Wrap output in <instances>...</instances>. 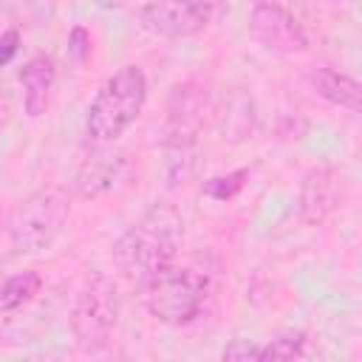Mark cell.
<instances>
[{
  "instance_id": "3",
  "label": "cell",
  "mask_w": 362,
  "mask_h": 362,
  "mask_svg": "<svg viewBox=\"0 0 362 362\" xmlns=\"http://www.w3.org/2000/svg\"><path fill=\"white\" fill-rule=\"evenodd\" d=\"M71 215V198L62 187H42L23 198L6 223L11 255H37L48 249Z\"/></svg>"
},
{
  "instance_id": "2",
  "label": "cell",
  "mask_w": 362,
  "mask_h": 362,
  "mask_svg": "<svg viewBox=\"0 0 362 362\" xmlns=\"http://www.w3.org/2000/svg\"><path fill=\"white\" fill-rule=\"evenodd\" d=\"M144 102H147L144 71L136 65L119 68L110 79H105V85L96 90L88 107V119H85L88 136L99 144L116 141L139 119Z\"/></svg>"
},
{
  "instance_id": "10",
  "label": "cell",
  "mask_w": 362,
  "mask_h": 362,
  "mask_svg": "<svg viewBox=\"0 0 362 362\" xmlns=\"http://www.w3.org/2000/svg\"><path fill=\"white\" fill-rule=\"evenodd\" d=\"M20 82H23V107L31 119H40L48 105H51V93L57 85V68L54 59L40 54L31 57L23 68H20Z\"/></svg>"
},
{
  "instance_id": "4",
  "label": "cell",
  "mask_w": 362,
  "mask_h": 362,
  "mask_svg": "<svg viewBox=\"0 0 362 362\" xmlns=\"http://www.w3.org/2000/svg\"><path fill=\"white\" fill-rule=\"evenodd\" d=\"M206 291V277H201L198 272L167 266L141 286V300L156 320L167 325H187L201 314Z\"/></svg>"
},
{
  "instance_id": "18",
  "label": "cell",
  "mask_w": 362,
  "mask_h": 362,
  "mask_svg": "<svg viewBox=\"0 0 362 362\" xmlns=\"http://www.w3.org/2000/svg\"><path fill=\"white\" fill-rule=\"evenodd\" d=\"M192 8H198L209 23L212 20H218L221 14H223V8H226V0H187Z\"/></svg>"
},
{
  "instance_id": "20",
  "label": "cell",
  "mask_w": 362,
  "mask_h": 362,
  "mask_svg": "<svg viewBox=\"0 0 362 362\" xmlns=\"http://www.w3.org/2000/svg\"><path fill=\"white\" fill-rule=\"evenodd\" d=\"M99 8H122V6H127L130 0H93Z\"/></svg>"
},
{
  "instance_id": "5",
  "label": "cell",
  "mask_w": 362,
  "mask_h": 362,
  "mask_svg": "<svg viewBox=\"0 0 362 362\" xmlns=\"http://www.w3.org/2000/svg\"><path fill=\"white\" fill-rule=\"evenodd\" d=\"M119 322V291L107 274H93L71 311V328L82 351H99L110 342Z\"/></svg>"
},
{
  "instance_id": "8",
  "label": "cell",
  "mask_w": 362,
  "mask_h": 362,
  "mask_svg": "<svg viewBox=\"0 0 362 362\" xmlns=\"http://www.w3.org/2000/svg\"><path fill=\"white\" fill-rule=\"evenodd\" d=\"M139 20L150 34L167 37V40L192 37L209 25V20L198 8H192L187 0H150L139 8Z\"/></svg>"
},
{
  "instance_id": "12",
  "label": "cell",
  "mask_w": 362,
  "mask_h": 362,
  "mask_svg": "<svg viewBox=\"0 0 362 362\" xmlns=\"http://www.w3.org/2000/svg\"><path fill=\"white\" fill-rule=\"evenodd\" d=\"M40 288H42V277L37 272H31V269L6 277L3 286H0V311L8 314V311L23 308L25 303H31L40 294Z\"/></svg>"
},
{
  "instance_id": "15",
  "label": "cell",
  "mask_w": 362,
  "mask_h": 362,
  "mask_svg": "<svg viewBox=\"0 0 362 362\" xmlns=\"http://www.w3.org/2000/svg\"><path fill=\"white\" fill-rule=\"evenodd\" d=\"M90 34H88V28H82V25H74L71 28V34H68V59L74 62V65H85L88 59H90Z\"/></svg>"
},
{
  "instance_id": "1",
  "label": "cell",
  "mask_w": 362,
  "mask_h": 362,
  "mask_svg": "<svg viewBox=\"0 0 362 362\" xmlns=\"http://www.w3.org/2000/svg\"><path fill=\"white\" fill-rule=\"evenodd\" d=\"M184 240V221L170 204H153L113 246L119 272L139 288L173 266Z\"/></svg>"
},
{
  "instance_id": "19",
  "label": "cell",
  "mask_w": 362,
  "mask_h": 362,
  "mask_svg": "<svg viewBox=\"0 0 362 362\" xmlns=\"http://www.w3.org/2000/svg\"><path fill=\"white\" fill-rule=\"evenodd\" d=\"M11 107H14L11 90H8V85L0 79V133H3V127L8 124V119H11Z\"/></svg>"
},
{
  "instance_id": "9",
  "label": "cell",
  "mask_w": 362,
  "mask_h": 362,
  "mask_svg": "<svg viewBox=\"0 0 362 362\" xmlns=\"http://www.w3.org/2000/svg\"><path fill=\"white\" fill-rule=\"evenodd\" d=\"M339 204V175L331 167H317L300 189V212L305 223H322Z\"/></svg>"
},
{
  "instance_id": "17",
  "label": "cell",
  "mask_w": 362,
  "mask_h": 362,
  "mask_svg": "<svg viewBox=\"0 0 362 362\" xmlns=\"http://www.w3.org/2000/svg\"><path fill=\"white\" fill-rule=\"evenodd\" d=\"M17 51H20V31H17V28L3 31V34H0V68L8 65Z\"/></svg>"
},
{
  "instance_id": "16",
  "label": "cell",
  "mask_w": 362,
  "mask_h": 362,
  "mask_svg": "<svg viewBox=\"0 0 362 362\" xmlns=\"http://www.w3.org/2000/svg\"><path fill=\"white\" fill-rule=\"evenodd\" d=\"M221 359H229V362H238V359H260V348L249 339H232L223 351H221Z\"/></svg>"
},
{
  "instance_id": "11",
  "label": "cell",
  "mask_w": 362,
  "mask_h": 362,
  "mask_svg": "<svg viewBox=\"0 0 362 362\" xmlns=\"http://www.w3.org/2000/svg\"><path fill=\"white\" fill-rule=\"evenodd\" d=\"M308 79H311V88H314L322 99H328L331 105L345 107V110H351V113H356V110L362 107V88H359V82H356L354 76L339 74V71H334V68H317Z\"/></svg>"
},
{
  "instance_id": "14",
  "label": "cell",
  "mask_w": 362,
  "mask_h": 362,
  "mask_svg": "<svg viewBox=\"0 0 362 362\" xmlns=\"http://www.w3.org/2000/svg\"><path fill=\"white\" fill-rule=\"evenodd\" d=\"M303 334H286L272 339L266 348H260V359H294L303 356Z\"/></svg>"
},
{
  "instance_id": "6",
  "label": "cell",
  "mask_w": 362,
  "mask_h": 362,
  "mask_svg": "<svg viewBox=\"0 0 362 362\" xmlns=\"http://www.w3.org/2000/svg\"><path fill=\"white\" fill-rule=\"evenodd\" d=\"M249 31L266 51L274 54H300L308 48V37L303 25L280 3H269V0L257 3L249 17Z\"/></svg>"
},
{
  "instance_id": "13",
  "label": "cell",
  "mask_w": 362,
  "mask_h": 362,
  "mask_svg": "<svg viewBox=\"0 0 362 362\" xmlns=\"http://www.w3.org/2000/svg\"><path fill=\"white\" fill-rule=\"evenodd\" d=\"M246 178H249L246 170H235V173H229V175H215V178H209V181L204 184V192H206L209 198H215V201H226V198H232L238 189H243Z\"/></svg>"
},
{
  "instance_id": "7",
  "label": "cell",
  "mask_w": 362,
  "mask_h": 362,
  "mask_svg": "<svg viewBox=\"0 0 362 362\" xmlns=\"http://www.w3.org/2000/svg\"><path fill=\"white\" fill-rule=\"evenodd\" d=\"M127 170H130V164H127V156L122 150L96 147L76 167L74 189H76L79 198H99V195L116 189L124 181Z\"/></svg>"
}]
</instances>
